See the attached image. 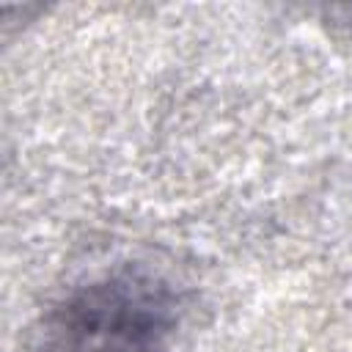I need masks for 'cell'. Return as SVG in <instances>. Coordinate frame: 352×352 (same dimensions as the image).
<instances>
[{"instance_id":"6da1fadb","label":"cell","mask_w":352,"mask_h":352,"mask_svg":"<svg viewBox=\"0 0 352 352\" xmlns=\"http://www.w3.org/2000/svg\"><path fill=\"white\" fill-rule=\"evenodd\" d=\"M182 324L173 286L143 267L85 278L55 297L33 333L36 352H170Z\"/></svg>"}]
</instances>
